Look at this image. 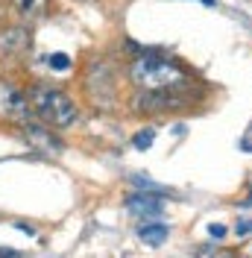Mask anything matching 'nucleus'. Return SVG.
Returning a JSON list of instances; mask_svg holds the SVG:
<instances>
[{
	"label": "nucleus",
	"mask_w": 252,
	"mask_h": 258,
	"mask_svg": "<svg viewBox=\"0 0 252 258\" xmlns=\"http://www.w3.org/2000/svg\"><path fill=\"white\" fill-rule=\"evenodd\" d=\"M129 82L138 91H191L194 88V77L176 59L164 53H150V50L132 59Z\"/></svg>",
	"instance_id": "nucleus-1"
},
{
	"label": "nucleus",
	"mask_w": 252,
	"mask_h": 258,
	"mask_svg": "<svg viewBox=\"0 0 252 258\" xmlns=\"http://www.w3.org/2000/svg\"><path fill=\"white\" fill-rule=\"evenodd\" d=\"M27 103H30L32 114L47 123L53 129H68L79 120V106L74 103V97L56 88V85H47V82H32L30 88L24 91Z\"/></svg>",
	"instance_id": "nucleus-2"
},
{
	"label": "nucleus",
	"mask_w": 252,
	"mask_h": 258,
	"mask_svg": "<svg viewBox=\"0 0 252 258\" xmlns=\"http://www.w3.org/2000/svg\"><path fill=\"white\" fill-rule=\"evenodd\" d=\"M79 88H82L85 100L100 112H109L117 106V71L103 56H94L85 62L82 77H79Z\"/></svg>",
	"instance_id": "nucleus-3"
},
{
	"label": "nucleus",
	"mask_w": 252,
	"mask_h": 258,
	"mask_svg": "<svg viewBox=\"0 0 252 258\" xmlns=\"http://www.w3.org/2000/svg\"><path fill=\"white\" fill-rule=\"evenodd\" d=\"M188 106V91H138L132 97V109L138 114H167Z\"/></svg>",
	"instance_id": "nucleus-4"
},
{
	"label": "nucleus",
	"mask_w": 252,
	"mask_h": 258,
	"mask_svg": "<svg viewBox=\"0 0 252 258\" xmlns=\"http://www.w3.org/2000/svg\"><path fill=\"white\" fill-rule=\"evenodd\" d=\"M32 47V30L30 24H6L0 27V59H21Z\"/></svg>",
	"instance_id": "nucleus-5"
},
{
	"label": "nucleus",
	"mask_w": 252,
	"mask_h": 258,
	"mask_svg": "<svg viewBox=\"0 0 252 258\" xmlns=\"http://www.w3.org/2000/svg\"><path fill=\"white\" fill-rule=\"evenodd\" d=\"M21 135H24V141H27L35 153H44V156H59V153H65V141L47 126V123L21 120Z\"/></svg>",
	"instance_id": "nucleus-6"
},
{
	"label": "nucleus",
	"mask_w": 252,
	"mask_h": 258,
	"mask_svg": "<svg viewBox=\"0 0 252 258\" xmlns=\"http://www.w3.org/2000/svg\"><path fill=\"white\" fill-rule=\"evenodd\" d=\"M126 209L132 211L135 217H158L164 211V197L161 194H132L126 200Z\"/></svg>",
	"instance_id": "nucleus-7"
},
{
	"label": "nucleus",
	"mask_w": 252,
	"mask_h": 258,
	"mask_svg": "<svg viewBox=\"0 0 252 258\" xmlns=\"http://www.w3.org/2000/svg\"><path fill=\"white\" fill-rule=\"evenodd\" d=\"M9 6H15L18 18L24 24H35V21H41V18L47 15L50 0H9Z\"/></svg>",
	"instance_id": "nucleus-8"
},
{
	"label": "nucleus",
	"mask_w": 252,
	"mask_h": 258,
	"mask_svg": "<svg viewBox=\"0 0 252 258\" xmlns=\"http://www.w3.org/2000/svg\"><path fill=\"white\" fill-rule=\"evenodd\" d=\"M138 235H141L150 246H161V243L167 241L170 229H167V223H144V226H138Z\"/></svg>",
	"instance_id": "nucleus-9"
},
{
	"label": "nucleus",
	"mask_w": 252,
	"mask_h": 258,
	"mask_svg": "<svg viewBox=\"0 0 252 258\" xmlns=\"http://www.w3.org/2000/svg\"><path fill=\"white\" fill-rule=\"evenodd\" d=\"M153 141H156V129H153V126H144L141 132L132 138V147L144 153V150H150V147H153Z\"/></svg>",
	"instance_id": "nucleus-10"
},
{
	"label": "nucleus",
	"mask_w": 252,
	"mask_h": 258,
	"mask_svg": "<svg viewBox=\"0 0 252 258\" xmlns=\"http://www.w3.org/2000/svg\"><path fill=\"white\" fill-rule=\"evenodd\" d=\"M71 56L68 53H50L47 56V68H53V71H68L71 68Z\"/></svg>",
	"instance_id": "nucleus-11"
},
{
	"label": "nucleus",
	"mask_w": 252,
	"mask_h": 258,
	"mask_svg": "<svg viewBox=\"0 0 252 258\" xmlns=\"http://www.w3.org/2000/svg\"><path fill=\"white\" fill-rule=\"evenodd\" d=\"M240 150H243V153H252V123L246 129H243V135H240Z\"/></svg>",
	"instance_id": "nucleus-12"
},
{
	"label": "nucleus",
	"mask_w": 252,
	"mask_h": 258,
	"mask_svg": "<svg viewBox=\"0 0 252 258\" xmlns=\"http://www.w3.org/2000/svg\"><path fill=\"white\" fill-rule=\"evenodd\" d=\"M249 232H252V220H237L235 235H249Z\"/></svg>",
	"instance_id": "nucleus-13"
},
{
	"label": "nucleus",
	"mask_w": 252,
	"mask_h": 258,
	"mask_svg": "<svg viewBox=\"0 0 252 258\" xmlns=\"http://www.w3.org/2000/svg\"><path fill=\"white\" fill-rule=\"evenodd\" d=\"M208 235H211V238H223V235H226V229H223V226H208Z\"/></svg>",
	"instance_id": "nucleus-14"
},
{
	"label": "nucleus",
	"mask_w": 252,
	"mask_h": 258,
	"mask_svg": "<svg viewBox=\"0 0 252 258\" xmlns=\"http://www.w3.org/2000/svg\"><path fill=\"white\" fill-rule=\"evenodd\" d=\"M9 15V0H0V21Z\"/></svg>",
	"instance_id": "nucleus-15"
},
{
	"label": "nucleus",
	"mask_w": 252,
	"mask_h": 258,
	"mask_svg": "<svg viewBox=\"0 0 252 258\" xmlns=\"http://www.w3.org/2000/svg\"><path fill=\"white\" fill-rule=\"evenodd\" d=\"M197 3H203V6H217L214 0H197Z\"/></svg>",
	"instance_id": "nucleus-16"
},
{
	"label": "nucleus",
	"mask_w": 252,
	"mask_h": 258,
	"mask_svg": "<svg viewBox=\"0 0 252 258\" xmlns=\"http://www.w3.org/2000/svg\"><path fill=\"white\" fill-rule=\"evenodd\" d=\"M243 203H246V206H252V194H249V197H246V200H243Z\"/></svg>",
	"instance_id": "nucleus-17"
},
{
	"label": "nucleus",
	"mask_w": 252,
	"mask_h": 258,
	"mask_svg": "<svg viewBox=\"0 0 252 258\" xmlns=\"http://www.w3.org/2000/svg\"><path fill=\"white\" fill-rule=\"evenodd\" d=\"M82 3H88V0H82Z\"/></svg>",
	"instance_id": "nucleus-18"
}]
</instances>
